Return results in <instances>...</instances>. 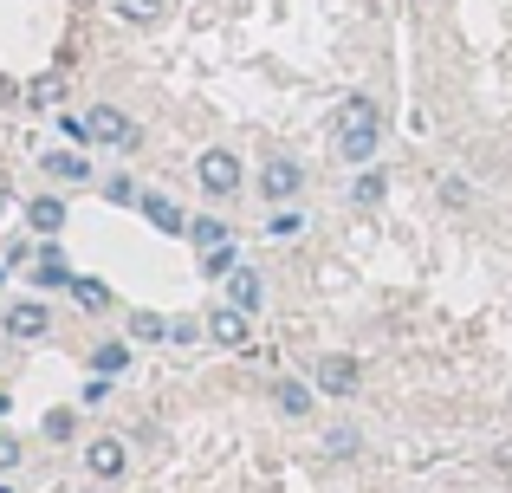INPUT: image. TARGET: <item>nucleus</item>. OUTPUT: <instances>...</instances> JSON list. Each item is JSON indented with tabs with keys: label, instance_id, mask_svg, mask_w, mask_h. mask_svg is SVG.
I'll list each match as a JSON object with an SVG mask.
<instances>
[{
	"label": "nucleus",
	"instance_id": "nucleus-1",
	"mask_svg": "<svg viewBox=\"0 0 512 493\" xmlns=\"http://www.w3.org/2000/svg\"><path fill=\"white\" fill-rule=\"evenodd\" d=\"M376 150H383V104L350 98L344 111H338V156H344V163H357V169H370Z\"/></svg>",
	"mask_w": 512,
	"mask_h": 493
},
{
	"label": "nucleus",
	"instance_id": "nucleus-25",
	"mask_svg": "<svg viewBox=\"0 0 512 493\" xmlns=\"http://www.w3.org/2000/svg\"><path fill=\"white\" fill-rule=\"evenodd\" d=\"M299 234V215H273V241H292Z\"/></svg>",
	"mask_w": 512,
	"mask_h": 493
},
{
	"label": "nucleus",
	"instance_id": "nucleus-6",
	"mask_svg": "<svg viewBox=\"0 0 512 493\" xmlns=\"http://www.w3.org/2000/svg\"><path fill=\"white\" fill-rule=\"evenodd\" d=\"M201 331H208L221 351H247V344H253V312H240V305H214Z\"/></svg>",
	"mask_w": 512,
	"mask_h": 493
},
{
	"label": "nucleus",
	"instance_id": "nucleus-15",
	"mask_svg": "<svg viewBox=\"0 0 512 493\" xmlns=\"http://www.w3.org/2000/svg\"><path fill=\"white\" fill-rule=\"evenodd\" d=\"M188 241L208 253V247H227V241H234V228H227V221H214V215H201V221H188Z\"/></svg>",
	"mask_w": 512,
	"mask_h": 493
},
{
	"label": "nucleus",
	"instance_id": "nucleus-24",
	"mask_svg": "<svg viewBox=\"0 0 512 493\" xmlns=\"http://www.w3.org/2000/svg\"><path fill=\"white\" fill-rule=\"evenodd\" d=\"M20 461H26V448L13 442V435H0V474H13V468H20Z\"/></svg>",
	"mask_w": 512,
	"mask_h": 493
},
{
	"label": "nucleus",
	"instance_id": "nucleus-16",
	"mask_svg": "<svg viewBox=\"0 0 512 493\" xmlns=\"http://www.w3.org/2000/svg\"><path fill=\"white\" fill-rule=\"evenodd\" d=\"M46 176L52 182H85V156L78 150H46Z\"/></svg>",
	"mask_w": 512,
	"mask_h": 493
},
{
	"label": "nucleus",
	"instance_id": "nucleus-9",
	"mask_svg": "<svg viewBox=\"0 0 512 493\" xmlns=\"http://www.w3.org/2000/svg\"><path fill=\"white\" fill-rule=\"evenodd\" d=\"M221 286H227V305H240V312H260V305H266V279L253 273V266H234Z\"/></svg>",
	"mask_w": 512,
	"mask_h": 493
},
{
	"label": "nucleus",
	"instance_id": "nucleus-10",
	"mask_svg": "<svg viewBox=\"0 0 512 493\" xmlns=\"http://www.w3.org/2000/svg\"><path fill=\"white\" fill-rule=\"evenodd\" d=\"M312 403H318L312 383H299V377H279V383H273V409H279L286 422H305V416H312Z\"/></svg>",
	"mask_w": 512,
	"mask_h": 493
},
{
	"label": "nucleus",
	"instance_id": "nucleus-14",
	"mask_svg": "<svg viewBox=\"0 0 512 493\" xmlns=\"http://www.w3.org/2000/svg\"><path fill=\"white\" fill-rule=\"evenodd\" d=\"M383 195H389V176H383V169H357V182H350V202H357V208H376V202H383Z\"/></svg>",
	"mask_w": 512,
	"mask_h": 493
},
{
	"label": "nucleus",
	"instance_id": "nucleus-23",
	"mask_svg": "<svg viewBox=\"0 0 512 493\" xmlns=\"http://www.w3.org/2000/svg\"><path fill=\"white\" fill-rule=\"evenodd\" d=\"M46 435L65 442V435H72V409H46Z\"/></svg>",
	"mask_w": 512,
	"mask_h": 493
},
{
	"label": "nucleus",
	"instance_id": "nucleus-3",
	"mask_svg": "<svg viewBox=\"0 0 512 493\" xmlns=\"http://www.w3.org/2000/svg\"><path fill=\"white\" fill-rule=\"evenodd\" d=\"M195 182H201V195H214V202H234V195L247 189V169H240L234 150H201L195 156Z\"/></svg>",
	"mask_w": 512,
	"mask_h": 493
},
{
	"label": "nucleus",
	"instance_id": "nucleus-17",
	"mask_svg": "<svg viewBox=\"0 0 512 493\" xmlns=\"http://www.w3.org/2000/svg\"><path fill=\"white\" fill-rule=\"evenodd\" d=\"M169 331H175V325H169L163 312H130V338H143V344H163Z\"/></svg>",
	"mask_w": 512,
	"mask_h": 493
},
{
	"label": "nucleus",
	"instance_id": "nucleus-11",
	"mask_svg": "<svg viewBox=\"0 0 512 493\" xmlns=\"http://www.w3.org/2000/svg\"><path fill=\"white\" fill-rule=\"evenodd\" d=\"M26 228H33L39 241H52V234L65 228V195H39V202H26Z\"/></svg>",
	"mask_w": 512,
	"mask_h": 493
},
{
	"label": "nucleus",
	"instance_id": "nucleus-12",
	"mask_svg": "<svg viewBox=\"0 0 512 493\" xmlns=\"http://www.w3.org/2000/svg\"><path fill=\"white\" fill-rule=\"evenodd\" d=\"M137 208H143V221H150L156 234H188V215H182V208L169 202V195H143Z\"/></svg>",
	"mask_w": 512,
	"mask_h": 493
},
{
	"label": "nucleus",
	"instance_id": "nucleus-19",
	"mask_svg": "<svg viewBox=\"0 0 512 493\" xmlns=\"http://www.w3.org/2000/svg\"><path fill=\"white\" fill-rule=\"evenodd\" d=\"M357 442H363V435L350 429V422H338V429L325 435V455H331V461H350V455H357Z\"/></svg>",
	"mask_w": 512,
	"mask_h": 493
},
{
	"label": "nucleus",
	"instance_id": "nucleus-18",
	"mask_svg": "<svg viewBox=\"0 0 512 493\" xmlns=\"http://www.w3.org/2000/svg\"><path fill=\"white\" fill-rule=\"evenodd\" d=\"M91 364H98V377H124V370H130V344H98Z\"/></svg>",
	"mask_w": 512,
	"mask_h": 493
},
{
	"label": "nucleus",
	"instance_id": "nucleus-5",
	"mask_svg": "<svg viewBox=\"0 0 512 493\" xmlns=\"http://www.w3.org/2000/svg\"><path fill=\"white\" fill-rule=\"evenodd\" d=\"M85 130H91V143H111V150H137V143H143L137 117H130V111H111V104H98V111L85 117Z\"/></svg>",
	"mask_w": 512,
	"mask_h": 493
},
{
	"label": "nucleus",
	"instance_id": "nucleus-20",
	"mask_svg": "<svg viewBox=\"0 0 512 493\" xmlns=\"http://www.w3.org/2000/svg\"><path fill=\"white\" fill-rule=\"evenodd\" d=\"M98 189H104V202H117V208H137L143 202V189L130 176H111V182H98Z\"/></svg>",
	"mask_w": 512,
	"mask_h": 493
},
{
	"label": "nucleus",
	"instance_id": "nucleus-8",
	"mask_svg": "<svg viewBox=\"0 0 512 493\" xmlns=\"http://www.w3.org/2000/svg\"><path fill=\"white\" fill-rule=\"evenodd\" d=\"M85 468L98 474V481H117V474L130 468V448L117 442V435H98V442H85Z\"/></svg>",
	"mask_w": 512,
	"mask_h": 493
},
{
	"label": "nucleus",
	"instance_id": "nucleus-7",
	"mask_svg": "<svg viewBox=\"0 0 512 493\" xmlns=\"http://www.w3.org/2000/svg\"><path fill=\"white\" fill-rule=\"evenodd\" d=\"M0 331H7V338H20V344H33V338H46V331H52V312L39 299H13L7 312H0Z\"/></svg>",
	"mask_w": 512,
	"mask_h": 493
},
{
	"label": "nucleus",
	"instance_id": "nucleus-2",
	"mask_svg": "<svg viewBox=\"0 0 512 493\" xmlns=\"http://www.w3.org/2000/svg\"><path fill=\"white\" fill-rule=\"evenodd\" d=\"M253 189H260V202L266 208H286V202H299L305 195V163L292 150H266V163H260V182H253Z\"/></svg>",
	"mask_w": 512,
	"mask_h": 493
},
{
	"label": "nucleus",
	"instance_id": "nucleus-13",
	"mask_svg": "<svg viewBox=\"0 0 512 493\" xmlns=\"http://www.w3.org/2000/svg\"><path fill=\"white\" fill-rule=\"evenodd\" d=\"M111 13H117L124 26H156V20L169 13V0H111Z\"/></svg>",
	"mask_w": 512,
	"mask_h": 493
},
{
	"label": "nucleus",
	"instance_id": "nucleus-22",
	"mask_svg": "<svg viewBox=\"0 0 512 493\" xmlns=\"http://www.w3.org/2000/svg\"><path fill=\"white\" fill-rule=\"evenodd\" d=\"M78 299H85V305H91V312H104V305H111V292H104V286H98V279H78Z\"/></svg>",
	"mask_w": 512,
	"mask_h": 493
},
{
	"label": "nucleus",
	"instance_id": "nucleus-4",
	"mask_svg": "<svg viewBox=\"0 0 512 493\" xmlns=\"http://www.w3.org/2000/svg\"><path fill=\"white\" fill-rule=\"evenodd\" d=\"M312 390H318V396H338V403H350V396L363 390V364H357L350 351H325V357L312 364Z\"/></svg>",
	"mask_w": 512,
	"mask_h": 493
},
{
	"label": "nucleus",
	"instance_id": "nucleus-21",
	"mask_svg": "<svg viewBox=\"0 0 512 493\" xmlns=\"http://www.w3.org/2000/svg\"><path fill=\"white\" fill-rule=\"evenodd\" d=\"M201 273H208V279H227V273H234V247H208V253H201Z\"/></svg>",
	"mask_w": 512,
	"mask_h": 493
}]
</instances>
